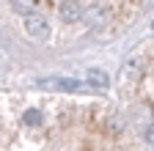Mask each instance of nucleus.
<instances>
[{"instance_id": "3", "label": "nucleus", "mask_w": 154, "mask_h": 151, "mask_svg": "<svg viewBox=\"0 0 154 151\" xmlns=\"http://www.w3.org/2000/svg\"><path fill=\"white\" fill-rule=\"evenodd\" d=\"M88 80H91V85H96V88H107V74H105L102 69H91V71H88Z\"/></svg>"}, {"instance_id": "1", "label": "nucleus", "mask_w": 154, "mask_h": 151, "mask_svg": "<svg viewBox=\"0 0 154 151\" xmlns=\"http://www.w3.org/2000/svg\"><path fill=\"white\" fill-rule=\"evenodd\" d=\"M25 30L33 36V39H38V41H47L50 39V22H47V17L44 14H28L25 17Z\"/></svg>"}, {"instance_id": "2", "label": "nucleus", "mask_w": 154, "mask_h": 151, "mask_svg": "<svg viewBox=\"0 0 154 151\" xmlns=\"http://www.w3.org/2000/svg\"><path fill=\"white\" fill-rule=\"evenodd\" d=\"M55 8H58V17H61L63 22H80L85 17V6L80 0H61Z\"/></svg>"}, {"instance_id": "4", "label": "nucleus", "mask_w": 154, "mask_h": 151, "mask_svg": "<svg viewBox=\"0 0 154 151\" xmlns=\"http://www.w3.org/2000/svg\"><path fill=\"white\" fill-rule=\"evenodd\" d=\"M52 85H55L58 91H77V88H80V83H77V80H66V77L52 80Z\"/></svg>"}, {"instance_id": "5", "label": "nucleus", "mask_w": 154, "mask_h": 151, "mask_svg": "<svg viewBox=\"0 0 154 151\" xmlns=\"http://www.w3.org/2000/svg\"><path fill=\"white\" fill-rule=\"evenodd\" d=\"M146 143H149V146H154V126H149V129H146Z\"/></svg>"}]
</instances>
